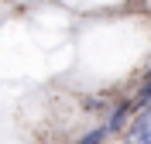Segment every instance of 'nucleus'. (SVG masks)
<instances>
[{
	"label": "nucleus",
	"mask_w": 151,
	"mask_h": 144,
	"mask_svg": "<svg viewBox=\"0 0 151 144\" xmlns=\"http://www.w3.org/2000/svg\"><path fill=\"white\" fill-rule=\"evenodd\" d=\"M131 144H148L151 141V113H141L137 117V124L131 127V137H127Z\"/></svg>",
	"instance_id": "obj_1"
},
{
	"label": "nucleus",
	"mask_w": 151,
	"mask_h": 144,
	"mask_svg": "<svg viewBox=\"0 0 151 144\" xmlns=\"http://www.w3.org/2000/svg\"><path fill=\"white\" fill-rule=\"evenodd\" d=\"M127 113H131V103H120V106L110 113V124H106V130H117V127H124V124H127Z\"/></svg>",
	"instance_id": "obj_2"
},
{
	"label": "nucleus",
	"mask_w": 151,
	"mask_h": 144,
	"mask_svg": "<svg viewBox=\"0 0 151 144\" xmlns=\"http://www.w3.org/2000/svg\"><path fill=\"white\" fill-rule=\"evenodd\" d=\"M106 134H110L106 127H96V130H89V134H86L79 144H103V137H106Z\"/></svg>",
	"instance_id": "obj_3"
},
{
	"label": "nucleus",
	"mask_w": 151,
	"mask_h": 144,
	"mask_svg": "<svg viewBox=\"0 0 151 144\" xmlns=\"http://www.w3.org/2000/svg\"><path fill=\"white\" fill-rule=\"evenodd\" d=\"M137 106H151V79L141 86V93H137Z\"/></svg>",
	"instance_id": "obj_4"
},
{
	"label": "nucleus",
	"mask_w": 151,
	"mask_h": 144,
	"mask_svg": "<svg viewBox=\"0 0 151 144\" xmlns=\"http://www.w3.org/2000/svg\"><path fill=\"white\" fill-rule=\"evenodd\" d=\"M148 144H151V141H148Z\"/></svg>",
	"instance_id": "obj_5"
}]
</instances>
